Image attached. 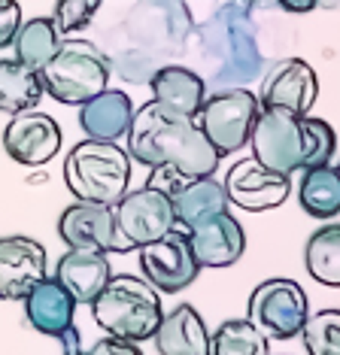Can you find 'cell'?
Masks as SVG:
<instances>
[{"label": "cell", "mask_w": 340, "mask_h": 355, "mask_svg": "<svg viewBox=\"0 0 340 355\" xmlns=\"http://www.w3.org/2000/svg\"><path fill=\"white\" fill-rule=\"evenodd\" d=\"M125 137L131 161H140L149 171L170 167L189 180H198V176H213L222 161V155L210 146L204 131L194 122V116L176 112L158 101H149L140 110H134Z\"/></svg>", "instance_id": "obj_1"}, {"label": "cell", "mask_w": 340, "mask_h": 355, "mask_svg": "<svg viewBox=\"0 0 340 355\" xmlns=\"http://www.w3.org/2000/svg\"><path fill=\"white\" fill-rule=\"evenodd\" d=\"M253 158L262 167L282 176H291L307 167L331 164L337 152V134L325 119L295 116L289 110L262 107L249 134Z\"/></svg>", "instance_id": "obj_2"}, {"label": "cell", "mask_w": 340, "mask_h": 355, "mask_svg": "<svg viewBox=\"0 0 340 355\" xmlns=\"http://www.w3.org/2000/svg\"><path fill=\"white\" fill-rule=\"evenodd\" d=\"M88 306H92V319L110 337L128 343L152 340V334L161 325V316H164L161 292L152 288V282L131 277V273L110 277L103 292Z\"/></svg>", "instance_id": "obj_3"}, {"label": "cell", "mask_w": 340, "mask_h": 355, "mask_svg": "<svg viewBox=\"0 0 340 355\" xmlns=\"http://www.w3.org/2000/svg\"><path fill=\"white\" fill-rule=\"evenodd\" d=\"M64 182L76 200L116 207L128 195L131 182V155L119 143L83 140L67 152Z\"/></svg>", "instance_id": "obj_4"}, {"label": "cell", "mask_w": 340, "mask_h": 355, "mask_svg": "<svg viewBox=\"0 0 340 355\" xmlns=\"http://www.w3.org/2000/svg\"><path fill=\"white\" fill-rule=\"evenodd\" d=\"M43 92L67 107H83L110 83L107 55L88 40H64L55 58L40 70Z\"/></svg>", "instance_id": "obj_5"}, {"label": "cell", "mask_w": 340, "mask_h": 355, "mask_svg": "<svg viewBox=\"0 0 340 355\" xmlns=\"http://www.w3.org/2000/svg\"><path fill=\"white\" fill-rule=\"evenodd\" d=\"M170 228H176L173 200L152 185H140L112 207V252H137Z\"/></svg>", "instance_id": "obj_6"}, {"label": "cell", "mask_w": 340, "mask_h": 355, "mask_svg": "<svg viewBox=\"0 0 340 355\" xmlns=\"http://www.w3.org/2000/svg\"><path fill=\"white\" fill-rule=\"evenodd\" d=\"M258 110H262L258 94H253L249 88H225V92L204 98L194 122L204 131L210 146L225 158L240 152L249 143Z\"/></svg>", "instance_id": "obj_7"}, {"label": "cell", "mask_w": 340, "mask_h": 355, "mask_svg": "<svg viewBox=\"0 0 340 355\" xmlns=\"http://www.w3.org/2000/svg\"><path fill=\"white\" fill-rule=\"evenodd\" d=\"M307 316H310V304L295 279H264L249 295L246 319L271 340H291L295 334H301Z\"/></svg>", "instance_id": "obj_8"}, {"label": "cell", "mask_w": 340, "mask_h": 355, "mask_svg": "<svg viewBox=\"0 0 340 355\" xmlns=\"http://www.w3.org/2000/svg\"><path fill=\"white\" fill-rule=\"evenodd\" d=\"M137 255H140L143 279L164 295L189 288L201 273V264L194 261V252L189 246V234L182 228H170L164 237L137 249Z\"/></svg>", "instance_id": "obj_9"}, {"label": "cell", "mask_w": 340, "mask_h": 355, "mask_svg": "<svg viewBox=\"0 0 340 355\" xmlns=\"http://www.w3.org/2000/svg\"><path fill=\"white\" fill-rule=\"evenodd\" d=\"M222 185L225 195H228V204L246 209V213H267V209L286 204L291 191V176L267 171L255 158H243L237 164H231Z\"/></svg>", "instance_id": "obj_10"}, {"label": "cell", "mask_w": 340, "mask_h": 355, "mask_svg": "<svg viewBox=\"0 0 340 355\" xmlns=\"http://www.w3.org/2000/svg\"><path fill=\"white\" fill-rule=\"evenodd\" d=\"M319 98V76L304 58H282L262 79L258 103L307 116Z\"/></svg>", "instance_id": "obj_11"}, {"label": "cell", "mask_w": 340, "mask_h": 355, "mask_svg": "<svg viewBox=\"0 0 340 355\" xmlns=\"http://www.w3.org/2000/svg\"><path fill=\"white\" fill-rule=\"evenodd\" d=\"M3 149L15 164L22 167H43L61 149V128L46 112H19L3 128Z\"/></svg>", "instance_id": "obj_12"}, {"label": "cell", "mask_w": 340, "mask_h": 355, "mask_svg": "<svg viewBox=\"0 0 340 355\" xmlns=\"http://www.w3.org/2000/svg\"><path fill=\"white\" fill-rule=\"evenodd\" d=\"M185 234H189V246L194 252V261L201 264V270L231 268L246 252V231H243V225L234 219L228 209L201 219Z\"/></svg>", "instance_id": "obj_13"}, {"label": "cell", "mask_w": 340, "mask_h": 355, "mask_svg": "<svg viewBox=\"0 0 340 355\" xmlns=\"http://www.w3.org/2000/svg\"><path fill=\"white\" fill-rule=\"evenodd\" d=\"M46 279V249L34 237H0V301H24V295Z\"/></svg>", "instance_id": "obj_14"}, {"label": "cell", "mask_w": 340, "mask_h": 355, "mask_svg": "<svg viewBox=\"0 0 340 355\" xmlns=\"http://www.w3.org/2000/svg\"><path fill=\"white\" fill-rule=\"evenodd\" d=\"M24 319L31 322V328L40 331L46 337H61L76 325V297L61 286L55 277L40 279L28 295H24Z\"/></svg>", "instance_id": "obj_15"}, {"label": "cell", "mask_w": 340, "mask_h": 355, "mask_svg": "<svg viewBox=\"0 0 340 355\" xmlns=\"http://www.w3.org/2000/svg\"><path fill=\"white\" fill-rule=\"evenodd\" d=\"M58 234L67 249L112 252V207L92 204V200H73L58 219Z\"/></svg>", "instance_id": "obj_16"}, {"label": "cell", "mask_w": 340, "mask_h": 355, "mask_svg": "<svg viewBox=\"0 0 340 355\" xmlns=\"http://www.w3.org/2000/svg\"><path fill=\"white\" fill-rule=\"evenodd\" d=\"M107 255L94 249H67L55 264V279L76 297V304H92L112 277Z\"/></svg>", "instance_id": "obj_17"}, {"label": "cell", "mask_w": 340, "mask_h": 355, "mask_svg": "<svg viewBox=\"0 0 340 355\" xmlns=\"http://www.w3.org/2000/svg\"><path fill=\"white\" fill-rule=\"evenodd\" d=\"M134 119V103L121 88H103L92 101L79 107V128L88 140H107L116 143L119 137L128 134Z\"/></svg>", "instance_id": "obj_18"}, {"label": "cell", "mask_w": 340, "mask_h": 355, "mask_svg": "<svg viewBox=\"0 0 340 355\" xmlns=\"http://www.w3.org/2000/svg\"><path fill=\"white\" fill-rule=\"evenodd\" d=\"M152 340L158 355H210V331L192 304H180L164 313Z\"/></svg>", "instance_id": "obj_19"}, {"label": "cell", "mask_w": 340, "mask_h": 355, "mask_svg": "<svg viewBox=\"0 0 340 355\" xmlns=\"http://www.w3.org/2000/svg\"><path fill=\"white\" fill-rule=\"evenodd\" d=\"M152 101L164 103V107L185 112V116H198L201 103L207 98V85L194 70L180 67V64H167L152 73L149 79Z\"/></svg>", "instance_id": "obj_20"}, {"label": "cell", "mask_w": 340, "mask_h": 355, "mask_svg": "<svg viewBox=\"0 0 340 355\" xmlns=\"http://www.w3.org/2000/svg\"><path fill=\"white\" fill-rule=\"evenodd\" d=\"M173 216H176V228L189 231L192 225H198L201 219L213 213L228 209V195H225V185L216 176H198V180L185 182L173 198Z\"/></svg>", "instance_id": "obj_21"}, {"label": "cell", "mask_w": 340, "mask_h": 355, "mask_svg": "<svg viewBox=\"0 0 340 355\" xmlns=\"http://www.w3.org/2000/svg\"><path fill=\"white\" fill-rule=\"evenodd\" d=\"M43 79L34 67L15 61V58H0V112H19L34 110L43 98Z\"/></svg>", "instance_id": "obj_22"}, {"label": "cell", "mask_w": 340, "mask_h": 355, "mask_svg": "<svg viewBox=\"0 0 340 355\" xmlns=\"http://www.w3.org/2000/svg\"><path fill=\"white\" fill-rule=\"evenodd\" d=\"M301 209L313 219H334L340 213V173L334 164H319L301 171L298 182Z\"/></svg>", "instance_id": "obj_23"}, {"label": "cell", "mask_w": 340, "mask_h": 355, "mask_svg": "<svg viewBox=\"0 0 340 355\" xmlns=\"http://www.w3.org/2000/svg\"><path fill=\"white\" fill-rule=\"evenodd\" d=\"M61 43H64V37L58 34V28H55V21L49 19V15L28 19V21H22L19 34L12 40L15 61L28 64V67H34L40 73V70L55 58V52L61 49Z\"/></svg>", "instance_id": "obj_24"}, {"label": "cell", "mask_w": 340, "mask_h": 355, "mask_svg": "<svg viewBox=\"0 0 340 355\" xmlns=\"http://www.w3.org/2000/svg\"><path fill=\"white\" fill-rule=\"evenodd\" d=\"M304 264L316 282L340 288V222H331L310 234L304 246Z\"/></svg>", "instance_id": "obj_25"}, {"label": "cell", "mask_w": 340, "mask_h": 355, "mask_svg": "<svg viewBox=\"0 0 340 355\" xmlns=\"http://www.w3.org/2000/svg\"><path fill=\"white\" fill-rule=\"evenodd\" d=\"M210 355H271V337L249 319H228L210 334Z\"/></svg>", "instance_id": "obj_26"}, {"label": "cell", "mask_w": 340, "mask_h": 355, "mask_svg": "<svg viewBox=\"0 0 340 355\" xmlns=\"http://www.w3.org/2000/svg\"><path fill=\"white\" fill-rule=\"evenodd\" d=\"M307 355H340V310H316L307 316L304 328Z\"/></svg>", "instance_id": "obj_27"}, {"label": "cell", "mask_w": 340, "mask_h": 355, "mask_svg": "<svg viewBox=\"0 0 340 355\" xmlns=\"http://www.w3.org/2000/svg\"><path fill=\"white\" fill-rule=\"evenodd\" d=\"M101 3L103 0H58L49 19L55 21V28H58L61 37H70V34H76V31L92 25L97 10H101Z\"/></svg>", "instance_id": "obj_28"}, {"label": "cell", "mask_w": 340, "mask_h": 355, "mask_svg": "<svg viewBox=\"0 0 340 355\" xmlns=\"http://www.w3.org/2000/svg\"><path fill=\"white\" fill-rule=\"evenodd\" d=\"M19 28H22V6H19V0H0V49L12 46Z\"/></svg>", "instance_id": "obj_29"}, {"label": "cell", "mask_w": 340, "mask_h": 355, "mask_svg": "<svg viewBox=\"0 0 340 355\" xmlns=\"http://www.w3.org/2000/svg\"><path fill=\"white\" fill-rule=\"evenodd\" d=\"M79 355H143L137 343H128V340H116V337H103L97 340L92 349L79 352Z\"/></svg>", "instance_id": "obj_30"}, {"label": "cell", "mask_w": 340, "mask_h": 355, "mask_svg": "<svg viewBox=\"0 0 340 355\" xmlns=\"http://www.w3.org/2000/svg\"><path fill=\"white\" fill-rule=\"evenodd\" d=\"M277 3L282 6L286 12H295V15H304L319 6V0H277Z\"/></svg>", "instance_id": "obj_31"}, {"label": "cell", "mask_w": 340, "mask_h": 355, "mask_svg": "<svg viewBox=\"0 0 340 355\" xmlns=\"http://www.w3.org/2000/svg\"><path fill=\"white\" fill-rule=\"evenodd\" d=\"M237 3H258V0H237Z\"/></svg>", "instance_id": "obj_32"}, {"label": "cell", "mask_w": 340, "mask_h": 355, "mask_svg": "<svg viewBox=\"0 0 340 355\" xmlns=\"http://www.w3.org/2000/svg\"><path fill=\"white\" fill-rule=\"evenodd\" d=\"M337 173H340V161H337Z\"/></svg>", "instance_id": "obj_33"}]
</instances>
